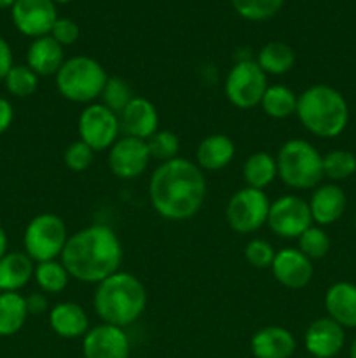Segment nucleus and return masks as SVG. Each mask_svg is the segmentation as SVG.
Wrapping results in <instances>:
<instances>
[{
	"label": "nucleus",
	"mask_w": 356,
	"mask_h": 358,
	"mask_svg": "<svg viewBox=\"0 0 356 358\" xmlns=\"http://www.w3.org/2000/svg\"><path fill=\"white\" fill-rule=\"evenodd\" d=\"M255 62L264 70L265 76L267 73H271V76H285V73H288L293 69L295 52H293V49L286 42L272 41L267 42L258 51Z\"/></svg>",
	"instance_id": "obj_26"
},
{
	"label": "nucleus",
	"mask_w": 356,
	"mask_h": 358,
	"mask_svg": "<svg viewBox=\"0 0 356 358\" xmlns=\"http://www.w3.org/2000/svg\"><path fill=\"white\" fill-rule=\"evenodd\" d=\"M119 115L103 103H89L79 117V135L94 152L107 150L119 140Z\"/></svg>",
	"instance_id": "obj_10"
},
{
	"label": "nucleus",
	"mask_w": 356,
	"mask_h": 358,
	"mask_svg": "<svg viewBox=\"0 0 356 358\" xmlns=\"http://www.w3.org/2000/svg\"><path fill=\"white\" fill-rule=\"evenodd\" d=\"M267 224L274 234L281 238H299L313 226L309 203L300 196L286 194L271 203Z\"/></svg>",
	"instance_id": "obj_11"
},
{
	"label": "nucleus",
	"mask_w": 356,
	"mask_h": 358,
	"mask_svg": "<svg viewBox=\"0 0 356 358\" xmlns=\"http://www.w3.org/2000/svg\"><path fill=\"white\" fill-rule=\"evenodd\" d=\"M13 119H14V108L10 105L9 100L0 96V135L6 133L7 129L10 128L13 124Z\"/></svg>",
	"instance_id": "obj_41"
},
{
	"label": "nucleus",
	"mask_w": 356,
	"mask_h": 358,
	"mask_svg": "<svg viewBox=\"0 0 356 358\" xmlns=\"http://www.w3.org/2000/svg\"><path fill=\"white\" fill-rule=\"evenodd\" d=\"M154 210L168 220H187L202 208L206 180L202 170L185 157L164 161L149 184Z\"/></svg>",
	"instance_id": "obj_1"
},
{
	"label": "nucleus",
	"mask_w": 356,
	"mask_h": 358,
	"mask_svg": "<svg viewBox=\"0 0 356 358\" xmlns=\"http://www.w3.org/2000/svg\"><path fill=\"white\" fill-rule=\"evenodd\" d=\"M35 264L24 252H7L0 259V292H17L34 278Z\"/></svg>",
	"instance_id": "obj_24"
},
{
	"label": "nucleus",
	"mask_w": 356,
	"mask_h": 358,
	"mask_svg": "<svg viewBox=\"0 0 356 358\" xmlns=\"http://www.w3.org/2000/svg\"><path fill=\"white\" fill-rule=\"evenodd\" d=\"M267 90V76L253 59H241L225 77V96L234 107L253 108L260 105Z\"/></svg>",
	"instance_id": "obj_8"
},
{
	"label": "nucleus",
	"mask_w": 356,
	"mask_h": 358,
	"mask_svg": "<svg viewBox=\"0 0 356 358\" xmlns=\"http://www.w3.org/2000/svg\"><path fill=\"white\" fill-rule=\"evenodd\" d=\"M16 0H0V9H9V7L14 6Z\"/></svg>",
	"instance_id": "obj_43"
},
{
	"label": "nucleus",
	"mask_w": 356,
	"mask_h": 358,
	"mask_svg": "<svg viewBox=\"0 0 356 358\" xmlns=\"http://www.w3.org/2000/svg\"><path fill=\"white\" fill-rule=\"evenodd\" d=\"M355 227H356V215H355Z\"/></svg>",
	"instance_id": "obj_46"
},
{
	"label": "nucleus",
	"mask_w": 356,
	"mask_h": 358,
	"mask_svg": "<svg viewBox=\"0 0 356 358\" xmlns=\"http://www.w3.org/2000/svg\"><path fill=\"white\" fill-rule=\"evenodd\" d=\"M278 177L276 157L269 152H253L243 164V178L246 187L264 191Z\"/></svg>",
	"instance_id": "obj_27"
},
{
	"label": "nucleus",
	"mask_w": 356,
	"mask_h": 358,
	"mask_svg": "<svg viewBox=\"0 0 356 358\" xmlns=\"http://www.w3.org/2000/svg\"><path fill=\"white\" fill-rule=\"evenodd\" d=\"M234 10L248 21H265L274 16L285 0H230Z\"/></svg>",
	"instance_id": "obj_33"
},
{
	"label": "nucleus",
	"mask_w": 356,
	"mask_h": 358,
	"mask_svg": "<svg viewBox=\"0 0 356 358\" xmlns=\"http://www.w3.org/2000/svg\"><path fill=\"white\" fill-rule=\"evenodd\" d=\"M297 94L290 87L276 84L267 86L260 105L262 110L272 119H286L297 112Z\"/></svg>",
	"instance_id": "obj_28"
},
{
	"label": "nucleus",
	"mask_w": 356,
	"mask_h": 358,
	"mask_svg": "<svg viewBox=\"0 0 356 358\" xmlns=\"http://www.w3.org/2000/svg\"><path fill=\"white\" fill-rule=\"evenodd\" d=\"M250 348L255 358H290L295 353L297 341L288 329L267 325L255 332Z\"/></svg>",
	"instance_id": "obj_18"
},
{
	"label": "nucleus",
	"mask_w": 356,
	"mask_h": 358,
	"mask_svg": "<svg viewBox=\"0 0 356 358\" xmlns=\"http://www.w3.org/2000/svg\"><path fill=\"white\" fill-rule=\"evenodd\" d=\"M272 275L283 287L292 290L304 289L313 280V261L307 259L299 248H283L276 252L272 261Z\"/></svg>",
	"instance_id": "obj_16"
},
{
	"label": "nucleus",
	"mask_w": 356,
	"mask_h": 358,
	"mask_svg": "<svg viewBox=\"0 0 356 358\" xmlns=\"http://www.w3.org/2000/svg\"><path fill=\"white\" fill-rule=\"evenodd\" d=\"M93 303L103 324L124 329L145 311L147 290L135 275L117 271L98 283Z\"/></svg>",
	"instance_id": "obj_3"
},
{
	"label": "nucleus",
	"mask_w": 356,
	"mask_h": 358,
	"mask_svg": "<svg viewBox=\"0 0 356 358\" xmlns=\"http://www.w3.org/2000/svg\"><path fill=\"white\" fill-rule=\"evenodd\" d=\"M63 159H65V164L68 170L86 171L89 170L94 161V150L87 143H84L82 140H77V142L70 143L66 147L65 154H63Z\"/></svg>",
	"instance_id": "obj_36"
},
{
	"label": "nucleus",
	"mask_w": 356,
	"mask_h": 358,
	"mask_svg": "<svg viewBox=\"0 0 356 358\" xmlns=\"http://www.w3.org/2000/svg\"><path fill=\"white\" fill-rule=\"evenodd\" d=\"M119 122L124 136L149 140L159 128V114L152 101L143 96H135L119 114Z\"/></svg>",
	"instance_id": "obj_17"
},
{
	"label": "nucleus",
	"mask_w": 356,
	"mask_h": 358,
	"mask_svg": "<svg viewBox=\"0 0 356 358\" xmlns=\"http://www.w3.org/2000/svg\"><path fill=\"white\" fill-rule=\"evenodd\" d=\"M54 3H66V2H72V0H52Z\"/></svg>",
	"instance_id": "obj_45"
},
{
	"label": "nucleus",
	"mask_w": 356,
	"mask_h": 358,
	"mask_svg": "<svg viewBox=\"0 0 356 358\" xmlns=\"http://www.w3.org/2000/svg\"><path fill=\"white\" fill-rule=\"evenodd\" d=\"M59 257L70 278L84 283H100L119 271L122 243L114 229L94 224L68 236Z\"/></svg>",
	"instance_id": "obj_2"
},
{
	"label": "nucleus",
	"mask_w": 356,
	"mask_h": 358,
	"mask_svg": "<svg viewBox=\"0 0 356 358\" xmlns=\"http://www.w3.org/2000/svg\"><path fill=\"white\" fill-rule=\"evenodd\" d=\"M34 278L42 292L45 294H61L70 282V275L65 266L58 261L38 262L35 266Z\"/></svg>",
	"instance_id": "obj_29"
},
{
	"label": "nucleus",
	"mask_w": 356,
	"mask_h": 358,
	"mask_svg": "<svg viewBox=\"0 0 356 358\" xmlns=\"http://www.w3.org/2000/svg\"><path fill=\"white\" fill-rule=\"evenodd\" d=\"M65 63L63 45H59L51 35L35 38L27 52V65L37 76H56L61 65Z\"/></svg>",
	"instance_id": "obj_22"
},
{
	"label": "nucleus",
	"mask_w": 356,
	"mask_h": 358,
	"mask_svg": "<svg viewBox=\"0 0 356 358\" xmlns=\"http://www.w3.org/2000/svg\"><path fill=\"white\" fill-rule=\"evenodd\" d=\"M13 23L27 37H44L51 34L58 10L52 0H16L10 7Z\"/></svg>",
	"instance_id": "obj_12"
},
{
	"label": "nucleus",
	"mask_w": 356,
	"mask_h": 358,
	"mask_svg": "<svg viewBox=\"0 0 356 358\" xmlns=\"http://www.w3.org/2000/svg\"><path fill=\"white\" fill-rule=\"evenodd\" d=\"M276 164L283 184L297 191L316 187L323 178V156L307 140L292 138L283 143Z\"/></svg>",
	"instance_id": "obj_5"
},
{
	"label": "nucleus",
	"mask_w": 356,
	"mask_h": 358,
	"mask_svg": "<svg viewBox=\"0 0 356 358\" xmlns=\"http://www.w3.org/2000/svg\"><path fill=\"white\" fill-rule=\"evenodd\" d=\"M349 358H356V338L353 339L351 348H349Z\"/></svg>",
	"instance_id": "obj_44"
},
{
	"label": "nucleus",
	"mask_w": 356,
	"mask_h": 358,
	"mask_svg": "<svg viewBox=\"0 0 356 358\" xmlns=\"http://www.w3.org/2000/svg\"><path fill=\"white\" fill-rule=\"evenodd\" d=\"M82 353L84 358H129L131 343L124 329L100 324L84 336Z\"/></svg>",
	"instance_id": "obj_14"
},
{
	"label": "nucleus",
	"mask_w": 356,
	"mask_h": 358,
	"mask_svg": "<svg viewBox=\"0 0 356 358\" xmlns=\"http://www.w3.org/2000/svg\"><path fill=\"white\" fill-rule=\"evenodd\" d=\"M24 303H27L28 315H40L45 313L49 308V301L45 297L44 292H34L30 296L24 297Z\"/></svg>",
	"instance_id": "obj_39"
},
{
	"label": "nucleus",
	"mask_w": 356,
	"mask_h": 358,
	"mask_svg": "<svg viewBox=\"0 0 356 358\" xmlns=\"http://www.w3.org/2000/svg\"><path fill=\"white\" fill-rule=\"evenodd\" d=\"M236 147L234 142L227 135L215 133L199 142L198 150H195V161L201 170L206 171H218L229 166L230 161L234 159Z\"/></svg>",
	"instance_id": "obj_23"
},
{
	"label": "nucleus",
	"mask_w": 356,
	"mask_h": 358,
	"mask_svg": "<svg viewBox=\"0 0 356 358\" xmlns=\"http://www.w3.org/2000/svg\"><path fill=\"white\" fill-rule=\"evenodd\" d=\"M147 147H149L150 157H156L159 161H170L178 157V149H180V140L170 129H163L159 131L157 129L149 140H145Z\"/></svg>",
	"instance_id": "obj_35"
},
{
	"label": "nucleus",
	"mask_w": 356,
	"mask_h": 358,
	"mask_svg": "<svg viewBox=\"0 0 356 358\" xmlns=\"http://www.w3.org/2000/svg\"><path fill=\"white\" fill-rule=\"evenodd\" d=\"M244 257H246L248 264H251L253 268L265 269L272 266V261L276 257V250L272 248V245L269 241L255 238V240L248 241V245L244 247Z\"/></svg>",
	"instance_id": "obj_37"
},
{
	"label": "nucleus",
	"mask_w": 356,
	"mask_h": 358,
	"mask_svg": "<svg viewBox=\"0 0 356 358\" xmlns=\"http://www.w3.org/2000/svg\"><path fill=\"white\" fill-rule=\"evenodd\" d=\"M107 79V72L96 59L91 56H73L65 59L56 73V87L65 100L91 103L100 98Z\"/></svg>",
	"instance_id": "obj_6"
},
{
	"label": "nucleus",
	"mask_w": 356,
	"mask_h": 358,
	"mask_svg": "<svg viewBox=\"0 0 356 358\" xmlns=\"http://www.w3.org/2000/svg\"><path fill=\"white\" fill-rule=\"evenodd\" d=\"M152 159L145 140L122 136L108 150V166L112 173L122 180L140 177Z\"/></svg>",
	"instance_id": "obj_13"
},
{
	"label": "nucleus",
	"mask_w": 356,
	"mask_h": 358,
	"mask_svg": "<svg viewBox=\"0 0 356 358\" xmlns=\"http://www.w3.org/2000/svg\"><path fill=\"white\" fill-rule=\"evenodd\" d=\"M27 318V303L20 292H0V338L17 334Z\"/></svg>",
	"instance_id": "obj_25"
},
{
	"label": "nucleus",
	"mask_w": 356,
	"mask_h": 358,
	"mask_svg": "<svg viewBox=\"0 0 356 358\" xmlns=\"http://www.w3.org/2000/svg\"><path fill=\"white\" fill-rule=\"evenodd\" d=\"M68 240V229L61 217L40 213L28 222L24 229V254L34 262L56 261Z\"/></svg>",
	"instance_id": "obj_7"
},
{
	"label": "nucleus",
	"mask_w": 356,
	"mask_h": 358,
	"mask_svg": "<svg viewBox=\"0 0 356 358\" xmlns=\"http://www.w3.org/2000/svg\"><path fill=\"white\" fill-rule=\"evenodd\" d=\"M49 35H51L59 45L65 48V45H72L79 41L80 28L79 24L73 20H70V17H58Z\"/></svg>",
	"instance_id": "obj_38"
},
{
	"label": "nucleus",
	"mask_w": 356,
	"mask_h": 358,
	"mask_svg": "<svg viewBox=\"0 0 356 358\" xmlns=\"http://www.w3.org/2000/svg\"><path fill=\"white\" fill-rule=\"evenodd\" d=\"M7 91L16 98H27L37 91L38 76L28 65H14L3 79Z\"/></svg>",
	"instance_id": "obj_32"
},
{
	"label": "nucleus",
	"mask_w": 356,
	"mask_h": 358,
	"mask_svg": "<svg viewBox=\"0 0 356 358\" xmlns=\"http://www.w3.org/2000/svg\"><path fill=\"white\" fill-rule=\"evenodd\" d=\"M49 325L52 331L65 339L84 338L89 331L87 313L77 303H59L49 311Z\"/></svg>",
	"instance_id": "obj_21"
},
{
	"label": "nucleus",
	"mask_w": 356,
	"mask_h": 358,
	"mask_svg": "<svg viewBox=\"0 0 356 358\" xmlns=\"http://www.w3.org/2000/svg\"><path fill=\"white\" fill-rule=\"evenodd\" d=\"M7 254V234L3 227H0V259Z\"/></svg>",
	"instance_id": "obj_42"
},
{
	"label": "nucleus",
	"mask_w": 356,
	"mask_h": 358,
	"mask_svg": "<svg viewBox=\"0 0 356 358\" xmlns=\"http://www.w3.org/2000/svg\"><path fill=\"white\" fill-rule=\"evenodd\" d=\"M307 203H309L313 222L323 227L337 222L344 215L348 199L342 187H339L337 184H325L314 189Z\"/></svg>",
	"instance_id": "obj_19"
},
{
	"label": "nucleus",
	"mask_w": 356,
	"mask_h": 358,
	"mask_svg": "<svg viewBox=\"0 0 356 358\" xmlns=\"http://www.w3.org/2000/svg\"><path fill=\"white\" fill-rule=\"evenodd\" d=\"M299 250L307 259H323L330 250V238L321 226H311L299 238Z\"/></svg>",
	"instance_id": "obj_34"
},
{
	"label": "nucleus",
	"mask_w": 356,
	"mask_h": 358,
	"mask_svg": "<svg viewBox=\"0 0 356 358\" xmlns=\"http://www.w3.org/2000/svg\"><path fill=\"white\" fill-rule=\"evenodd\" d=\"M297 117L320 138H335L349 122V107L341 91L327 84L311 86L297 98Z\"/></svg>",
	"instance_id": "obj_4"
},
{
	"label": "nucleus",
	"mask_w": 356,
	"mask_h": 358,
	"mask_svg": "<svg viewBox=\"0 0 356 358\" xmlns=\"http://www.w3.org/2000/svg\"><path fill=\"white\" fill-rule=\"evenodd\" d=\"M356 173V156L349 150L335 149L323 156V177L334 182L346 180Z\"/></svg>",
	"instance_id": "obj_30"
},
{
	"label": "nucleus",
	"mask_w": 356,
	"mask_h": 358,
	"mask_svg": "<svg viewBox=\"0 0 356 358\" xmlns=\"http://www.w3.org/2000/svg\"><path fill=\"white\" fill-rule=\"evenodd\" d=\"M100 98L101 103H103L105 107H108L112 112H115V114L119 115L126 107H128L129 101L135 98V94H133L131 86H129L122 77L114 76L107 79Z\"/></svg>",
	"instance_id": "obj_31"
},
{
	"label": "nucleus",
	"mask_w": 356,
	"mask_h": 358,
	"mask_svg": "<svg viewBox=\"0 0 356 358\" xmlns=\"http://www.w3.org/2000/svg\"><path fill=\"white\" fill-rule=\"evenodd\" d=\"M14 66L13 59V49L7 44L6 38L0 37V80L6 79V76L9 73V70Z\"/></svg>",
	"instance_id": "obj_40"
},
{
	"label": "nucleus",
	"mask_w": 356,
	"mask_h": 358,
	"mask_svg": "<svg viewBox=\"0 0 356 358\" xmlns=\"http://www.w3.org/2000/svg\"><path fill=\"white\" fill-rule=\"evenodd\" d=\"M325 310L344 329H356V285L337 282L325 294Z\"/></svg>",
	"instance_id": "obj_20"
},
{
	"label": "nucleus",
	"mask_w": 356,
	"mask_h": 358,
	"mask_svg": "<svg viewBox=\"0 0 356 358\" xmlns=\"http://www.w3.org/2000/svg\"><path fill=\"white\" fill-rule=\"evenodd\" d=\"M346 343L344 327L323 317L314 320L304 334V346L314 358H334L342 352Z\"/></svg>",
	"instance_id": "obj_15"
},
{
	"label": "nucleus",
	"mask_w": 356,
	"mask_h": 358,
	"mask_svg": "<svg viewBox=\"0 0 356 358\" xmlns=\"http://www.w3.org/2000/svg\"><path fill=\"white\" fill-rule=\"evenodd\" d=\"M269 201L267 194L260 189L243 187L229 199L225 206V219L230 229L239 234H250L267 224Z\"/></svg>",
	"instance_id": "obj_9"
}]
</instances>
